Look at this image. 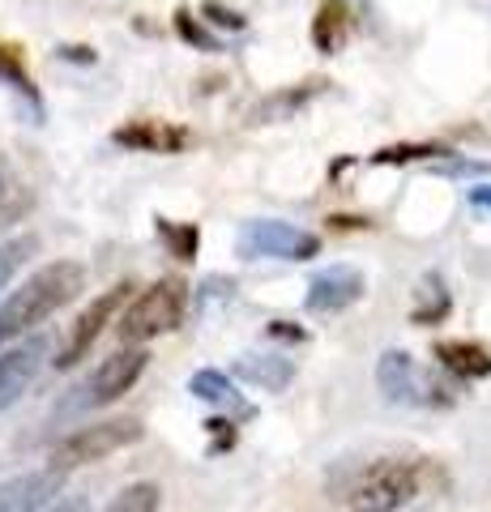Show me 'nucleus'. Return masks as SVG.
Returning a JSON list of instances; mask_svg holds the SVG:
<instances>
[{
    "mask_svg": "<svg viewBox=\"0 0 491 512\" xmlns=\"http://www.w3.org/2000/svg\"><path fill=\"white\" fill-rule=\"evenodd\" d=\"M82 286H86V269L77 261H52L39 274H30L18 291L0 303V346L43 325L47 316H56L65 303L82 295Z\"/></svg>",
    "mask_w": 491,
    "mask_h": 512,
    "instance_id": "1",
    "label": "nucleus"
},
{
    "mask_svg": "<svg viewBox=\"0 0 491 512\" xmlns=\"http://www.w3.org/2000/svg\"><path fill=\"white\" fill-rule=\"evenodd\" d=\"M184 308H188V286L180 278H163V282L146 286V291H141L120 316V325H116L120 342L124 346H146L154 338H163V333L180 329Z\"/></svg>",
    "mask_w": 491,
    "mask_h": 512,
    "instance_id": "2",
    "label": "nucleus"
},
{
    "mask_svg": "<svg viewBox=\"0 0 491 512\" xmlns=\"http://www.w3.org/2000/svg\"><path fill=\"white\" fill-rule=\"evenodd\" d=\"M419 495V461L406 457H380L355 478L346 491L351 512H398Z\"/></svg>",
    "mask_w": 491,
    "mask_h": 512,
    "instance_id": "3",
    "label": "nucleus"
},
{
    "mask_svg": "<svg viewBox=\"0 0 491 512\" xmlns=\"http://www.w3.org/2000/svg\"><path fill=\"white\" fill-rule=\"evenodd\" d=\"M235 252L244 261H312L321 252V239L282 218H252L235 235Z\"/></svg>",
    "mask_w": 491,
    "mask_h": 512,
    "instance_id": "4",
    "label": "nucleus"
},
{
    "mask_svg": "<svg viewBox=\"0 0 491 512\" xmlns=\"http://www.w3.org/2000/svg\"><path fill=\"white\" fill-rule=\"evenodd\" d=\"M141 419H107V423H90L82 431H73V436H65L56 448H52V470L69 474L77 466H90V461H103L120 453V448H129L141 440Z\"/></svg>",
    "mask_w": 491,
    "mask_h": 512,
    "instance_id": "5",
    "label": "nucleus"
},
{
    "mask_svg": "<svg viewBox=\"0 0 491 512\" xmlns=\"http://www.w3.org/2000/svg\"><path fill=\"white\" fill-rule=\"evenodd\" d=\"M146 363H150V355H146L141 346L116 350L112 359H103V363L90 372V380L82 384V397H77V406H112L116 397H124V393H129L133 384L141 380Z\"/></svg>",
    "mask_w": 491,
    "mask_h": 512,
    "instance_id": "6",
    "label": "nucleus"
},
{
    "mask_svg": "<svg viewBox=\"0 0 491 512\" xmlns=\"http://www.w3.org/2000/svg\"><path fill=\"white\" fill-rule=\"evenodd\" d=\"M376 384H380V393H385V402H402V406H432V402H440L436 397L440 389L419 376V367H415V359H410L406 350H385V355H380Z\"/></svg>",
    "mask_w": 491,
    "mask_h": 512,
    "instance_id": "7",
    "label": "nucleus"
},
{
    "mask_svg": "<svg viewBox=\"0 0 491 512\" xmlns=\"http://www.w3.org/2000/svg\"><path fill=\"white\" fill-rule=\"evenodd\" d=\"M363 295H368V282H363L355 265H329L308 282L304 303L312 316H338L346 308H355Z\"/></svg>",
    "mask_w": 491,
    "mask_h": 512,
    "instance_id": "8",
    "label": "nucleus"
},
{
    "mask_svg": "<svg viewBox=\"0 0 491 512\" xmlns=\"http://www.w3.org/2000/svg\"><path fill=\"white\" fill-rule=\"evenodd\" d=\"M129 291L133 286L129 282H120V286H112V291H103L99 299L90 303V308L77 316V325H73V333H69V342H65V350L56 355V367H73L77 359H86V350L99 342V333L112 325V316L124 308V299H129Z\"/></svg>",
    "mask_w": 491,
    "mask_h": 512,
    "instance_id": "9",
    "label": "nucleus"
},
{
    "mask_svg": "<svg viewBox=\"0 0 491 512\" xmlns=\"http://www.w3.org/2000/svg\"><path fill=\"white\" fill-rule=\"evenodd\" d=\"M43 359H47V338H26L18 346L0 350V410H9L35 384Z\"/></svg>",
    "mask_w": 491,
    "mask_h": 512,
    "instance_id": "10",
    "label": "nucleus"
},
{
    "mask_svg": "<svg viewBox=\"0 0 491 512\" xmlns=\"http://www.w3.org/2000/svg\"><path fill=\"white\" fill-rule=\"evenodd\" d=\"M60 491H65V474L52 466L18 474L9 483H0V512H43Z\"/></svg>",
    "mask_w": 491,
    "mask_h": 512,
    "instance_id": "11",
    "label": "nucleus"
},
{
    "mask_svg": "<svg viewBox=\"0 0 491 512\" xmlns=\"http://www.w3.org/2000/svg\"><path fill=\"white\" fill-rule=\"evenodd\" d=\"M116 146L124 150H146V154H180L188 141H193V133L180 124H167V120H133L112 133Z\"/></svg>",
    "mask_w": 491,
    "mask_h": 512,
    "instance_id": "12",
    "label": "nucleus"
},
{
    "mask_svg": "<svg viewBox=\"0 0 491 512\" xmlns=\"http://www.w3.org/2000/svg\"><path fill=\"white\" fill-rule=\"evenodd\" d=\"M235 376L257 384L265 393H282L295 380V363L287 355H257V350H248V355L235 359Z\"/></svg>",
    "mask_w": 491,
    "mask_h": 512,
    "instance_id": "13",
    "label": "nucleus"
},
{
    "mask_svg": "<svg viewBox=\"0 0 491 512\" xmlns=\"http://www.w3.org/2000/svg\"><path fill=\"white\" fill-rule=\"evenodd\" d=\"M351 5L346 0H325L321 9H316V18H312V43H316V52H325V56H334L338 47L346 43V35H351Z\"/></svg>",
    "mask_w": 491,
    "mask_h": 512,
    "instance_id": "14",
    "label": "nucleus"
},
{
    "mask_svg": "<svg viewBox=\"0 0 491 512\" xmlns=\"http://www.w3.org/2000/svg\"><path fill=\"white\" fill-rule=\"evenodd\" d=\"M188 393L201 397V402H210V406H218V410L235 414V419H252V406L235 393V384L223 372H214V367H205V372H197L193 380H188Z\"/></svg>",
    "mask_w": 491,
    "mask_h": 512,
    "instance_id": "15",
    "label": "nucleus"
},
{
    "mask_svg": "<svg viewBox=\"0 0 491 512\" xmlns=\"http://www.w3.org/2000/svg\"><path fill=\"white\" fill-rule=\"evenodd\" d=\"M321 86H325V82L316 77V82H304V86H291V90L269 94V99H261L257 107L248 111V124H278V120H291L308 99H316V94H321Z\"/></svg>",
    "mask_w": 491,
    "mask_h": 512,
    "instance_id": "16",
    "label": "nucleus"
},
{
    "mask_svg": "<svg viewBox=\"0 0 491 512\" xmlns=\"http://www.w3.org/2000/svg\"><path fill=\"white\" fill-rule=\"evenodd\" d=\"M436 359L445 363L453 376H466V380L491 376V350L479 346V342H440L436 346Z\"/></svg>",
    "mask_w": 491,
    "mask_h": 512,
    "instance_id": "17",
    "label": "nucleus"
},
{
    "mask_svg": "<svg viewBox=\"0 0 491 512\" xmlns=\"http://www.w3.org/2000/svg\"><path fill=\"white\" fill-rule=\"evenodd\" d=\"M453 299H449V286L440 274H423L419 278V291H415V308H410V320L415 325H440L449 316Z\"/></svg>",
    "mask_w": 491,
    "mask_h": 512,
    "instance_id": "18",
    "label": "nucleus"
},
{
    "mask_svg": "<svg viewBox=\"0 0 491 512\" xmlns=\"http://www.w3.org/2000/svg\"><path fill=\"white\" fill-rule=\"evenodd\" d=\"M154 231L167 239L171 256H180V261H193V256H197V244H201L197 222H171V218H154Z\"/></svg>",
    "mask_w": 491,
    "mask_h": 512,
    "instance_id": "19",
    "label": "nucleus"
},
{
    "mask_svg": "<svg viewBox=\"0 0 491 512\" xmlns=\"http://www.w3.org/2000/svg\"><path fill=\"white\" fill-rule=\"evenodd\" d=\"M163 508V487L158 483H129L103 512H158Z\"/></svg>",
    "mask_w": 491,
    "mask_h": 512,
    "instance_id": "20",
    "label": "nucleus"
},
{
    "mask_svg": "<svg viewBox=\"0 0 491 512\" xmlns=\"http://www.w3.org/2000/svg\"><path fill=\"white\" fill-rule=\"evenodd\" d=\"M0 82H9L13 90H22L26 99L35 103V111H39V94H35V86H30V73H26L18 47H0Z\"/></svg>",
    "mask_w": 491,
    "mask_h": 512,
    "instance_id": "21",
    "label": "nucleus"
},
{
    "mask_svg": "<svg viewBox=\"0 0 491 512\" xmlns=\"http://www.w3.org/2000/svg\"><path fill=\"white\" fill-rule=\"evenodd\" d=\"M39 248V239L35 235H18V239H9V244H0V291H5V282L18 274L22 269V261L30 252Z\"/></svg>",
    "mask_w": 491,
    "mask_h": 512,
    "instance_id": "22",
    "label": "nucleus"
},
{
    "mask_svg": "<svg viewBox=\"0 0 491 512\" xmlns=\"http://www.w3.org/2000/svg\"><path fill=\"white\" fill-rule=\"evenodd\" d=\"M436 154H449L445 146H427V141H419V146H385L372 154V163L389 167V163H415V158H436Z\"/></svg>",
    "mask_w": 491,
    "mask_h": 512,
    "instance_id": "23",
    "label": "nucleus"
},
{
    "mask_svg": "<svg viewBox=\"0 0 491 512\" xmlns=\"http://www.w3.org/2000/svg\"><path fill=\"white\" fill-rule=\"evenodd\" d=\"M176 30H180V39H184V43L201 47V52H218V39H214L201 22H193V13H188V9H180V13H176Z\"/></svg>",
    "mask_w": 491,
    "mask_h": 512,
    "instance_id": "24",
    "label": "nucleus"
},
{
    "mask_svg": "<svg viewBox=\"0 0 491 512\" xmlns=\"http://www.w3.org/2000/svg\"><path fill=\"white\" fill-rule=\"evenodd\" d=\"M205 18H210L214 26H223V30H244V26H248V22L240 18V13L223 9V5H218V0H210V5H205Z\"/></svg>",
    "mask_w": 491,
    "mask_h": 512,
    "instance_id": "25",
    "label": "nucleus"
},
{
    "mask_svg": "<svg viewBox=\"0 0 491 512\" xmlns=\"http://www.w3.org/2000/svg\"><path fill=\"white\" fill-rule=\"evenodd\" d=\"M470 205H474V210H487L491 214V184H474L470 188Z\"/></svg>",
    "mask_w": 491,
    "mask_h": 512,
    "instance_id": "26",
    "label": "nucleus"
},
{
    "mask_svg": "<svg viewBox=\"0 0 491 512\" xmlns=\"http://www.w3.org/2000/svg\"><path fill=\"white\" fill-rule=\"evenodd\" d=\"M60 56H65V60H82V64H94V52H90V47H60Z\"/></svg>",
    "mask_w": 491,
    "mask_h": 512,
    "instance_id": "27",
    "label": "nucleus"
},
{
    "mask_svg": "<svg viewBox=\"0 0 491 512\" xmlns=\"http://www.w3.org/2000/svg\"><path fill=\"white\" fill-rule=\"evenodd\" d=\"M269 333H278V338H295V342L304 338V329H291L287 320H274V325H269Z\"/></svg>",
    "mask_w": 491,
    "mask_h": 512,
    "instance_id": "28",
    "label": "nucleus"
},
{
    "mask_svg": "<svg viewBox=\"0 0 491 512\" xmlns=\"http://www.w3.org/2000/svg\"><path fill=\"white\" fill-rule=\"evenodd\" d=\"M52 512H86V500H65V504H56Z\"/></svg>",
    "mask_w": 491,
    "mask_h": 512,
    "instance_id": "29",
    "label": "nucleus"
},
{
    "mask_svg": "<svg viewBox=\"0 0 491 512\" xmlns=\"http://www.w3.org/2000/svg\"><path fill=\"white\" fill-rule=\"evenodd\" d=\"M9 192H13V184H9V175L0 171V210H5V201H9Z\"/></svg>",
    "mask_w": 491,
    "mask_h": 512,
    "instance_id": "30",
    "label": "nucleus"
}]
</instances>
